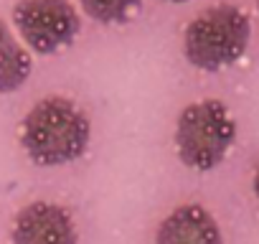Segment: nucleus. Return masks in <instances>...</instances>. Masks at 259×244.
<instances>
[{"label":"nucleus","instance_id":"1","mask_svg":"<svg viewBox=\"0 0 259 244\" xmlns=\"http://www.w3.org/2000/svg\"><path fill=\"white\" fill-rule=\"evenodd\" d=\"M92 140L89 114L69 97L51 94L38 99L23 117L18 143L28 160L41 168L79 160Z\"/></svg>","mask_w":259,"mask_h":244},{"label":"nucleus","instance_id":"2","mask_svg":"<svg viewBox=\"0 0 259 244\" xmlns=\"http://www.w3.org/2000/svg\"><path fill=\"white\" fill-rule=\"evenodd\" d=\"M249 16L231 6H211L201 11L183 31V56L201 71H221L236 64L249 46Z\"/></svg>","mask_w":259,"mask_h":244},{"label":"nucleus","instance_id":"3","mask_svg":"<svg viewBox=\"0 0 259 244\" xmlns=\"http://www.w3.org/2000/svg\"><path fill=\"white\" fill-rule=\"evenodd\" d=\"M236 140V122L221 99L188 104L176 122V153L191 171H213Z\"/></svg>","mask_w":259,"mask_h":244},{"label":"nucleus","instance_id":"4","mask_svg":"<svg viewBox=\"0 0 259 244\" xmlns=\"http://www.w3.org/2000/svg\"><path fill=\"white\" fill-rule=\"evenodd\" d=\"M13 26L26 49L38 56L59 54L81 31V18L71 0H18Z\"/></svg>","mask_w":259,"mask_h":244},{"label":"nucleus","instance_id":"5","mask_svg":"<svg viewBox=\"0 0 259 244\" xmlns=\"http://www.w3.org/2000/svg\"><path fill=\"white\" fill-rule=\"evenodd\" d=\"M13 244H79L69 209L56 201H33L13 216Z\"/></svg>","mask_w":259,"mask_h":244},{"label":"nucleus","instance_id":"6","mask_svg":"<svg viewBox=\"0 0 259 244\" xmlns=\"http://www.w3.org/2000/svg\"><path fill=\"white\" fill-rule=\"evenodd\" d=\"M155 244H224V236L208 209L183 204L158 224Z\"/></svg>","mask_w":259,"mask_h":244},{"label":"nucleus","instance_id":"7","mask_svg":"<svg viewBox=\"0 0 259 244\" xmlns=\"http://www.w3.org/2000/svg\"><path fill=\"white\" fill-rule=\"evenodd\" d=\"M33 71L31 51L13 36L6 21H0V94L18 92Z\"/></svg>","mask_w":259,"mask_h":244},{"label":"nucleus","instance_id":"8","mask_svg":"<svg viewBox=\"0 0 259 244\" xmlns=\"http://www.w3.org/2000/svg\"><path fill=\"white\" fill-rule=\"evenodd\" d=\"M79 6L92 21L102 26H117L135 16L143 8V0H79Z\"/></svg>","mask_w":259,"mask_h":244},{"label":"nucleus","instance_id":"9","mask_svg":"<svg viewBox=\"0 0 259 244\" xmlns=\"http://www.w3.org/2000/svg\"><path fill=\"white\" fill-rule=\"evenodd\" d=\"M251 188H254V196H256V201H259V166H256V171H254V178H251Z\"/></svg>","mask_w":259,"mask_h":244},{"label":"nucleus","instance_id":"10","mask_svg":"<svg viewBox=\"0 0 259 244\" xmlns=\"http://www.w3.org/2000/svg\"><path fill=\"white\" fill-rule=\"evenodd\" d=\"M165 3H188V0H165Z\"/></svg>","mask_w":259,"mask_h":244},{"label":"nucleus","instance_id":"11","mask_svg":"<svg viewBox=\"0 0 259 244\" xmlns=\"http://www.w3.org/2000/svg\"><path fill=\"white\" fill-rule=\"evenodd\" d=\"M256 6H259V0H256Z\"/></svg>","mask_w":259,"mask_h":244}]
</instances>
